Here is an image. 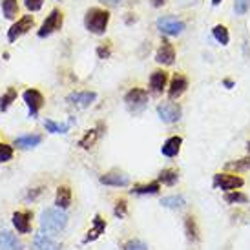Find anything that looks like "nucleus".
<instances>
[{"label": "nucleus", "instance_id": "1", "mask_svg": "<svg viewBox=\"0 0 250 250\" xmlns=\"http://www.w3.org/2000/svg\"><path fill=\"white\" fill-rule=\"evenodd\" d=\"M110 11L103 7H90L84 15V28L90 31L91 35H104L106 28L110 24Z\"/></svg>", "mask_w": 250, "mask_h": 250}, {"label": "nucleus", "instance_id": "2", "mask_svg": "<svg viewBox=\"0 0 250 250\" xmlns=\"http://www.w3.org/2000/svg\"><path fill=\"white\" fill-rule=\"evenodd\" d=\"M68 225V215L62 208H46L41 214V232H46V234H55V232H61V230L66 229Z\"/></svg>", "mask_w": 250, "mask_h": 250}, {"label": "nucleus", "instance_id": "3", "mask_svg": "<svg viewBox=\"0 0 250 250\" xmlns=\"http://www.w3.org/2000/svg\"><path fill=\"white\" fill-rule=\"evenodd\" d=\"M64 24V13L61 11V9H51L49 11V15L44 19V22H42V26L39 28V31H37V37L39 39H46V37L53 35L55 31H59V29L62 28Z\"/></svg>", "mask_w": 250, "mask_h": 250}, {"label": "nucleus", "instance_id": "4", "mask_svg": "<svg viewBox=\"0 0 250 250\" xmlns=\"http://www.w3.org/2000/svg\"><path fill=\"white\" fill-rule=\"evenodd\" d=\"M33 28H35V17L33 15H22L21 19L13 22V26L7 29V41L17 42L22 35H26Z\"/></svg>", "mask_w": 250, "mask_h": 250}, {"label": "nucleus", "instance_id": "5", "mask_svg": "<svg viewBox=\"0 0 250 250\" xmlns=\"http://www.w3.org/2000/svg\"><path fill=\"white\" fill-rule=\"evenodd\" d=\"M125 103L126 108L133 111V113L143 111L146 108V104H148V91L143 90V88H132L125 95Z\"/></svg>", "mask_w": 250, "mask_h": 250}, {"label": "nucleus", "instance_id": "6", "mask_svg": "<svg viewBox=\"0 0 250 250\" xmlns=\"http://www.w3.org/2000/svg\"><path fill=\"white\" fill-rule=\"evenodd\" d=\"M157 29L167 37H177L185 31V22L175 17H161L157 21Z\"/></svg>", "mask_w": 250, "mask_h": 250}, {"label": "nucleus", "instance_id": "7", "mask_svg": "<svg viewBox=\"0 0 250 250\" xmlns=\"http://www.w3.org/2000/svg\"><path fill=\"white\" fill-rule=\"evenodd\" d=\"M22 99H24V103H26L29 108V117H37L39 110H41L42 106H44V103H46V101H44V95H42L37 88H28V90L22 93Z\"/></svg>", "mask_w": 250, "mask_h": 250}, {"label": "nucleus", "instance_id": "8", "mask_svg": "<svg viewBox=\"0 0 250 250\" xmlns=\"http://www.w3.org/2000/svg\"><path fill=\"white\" fill-rule=\"evenodd\" d=\"M181 106L175 104V103H163V104L157 106V115L163 123L167 125H174L181 119Z\"/></svg>", "mask_w": 250, "mask_h": 250}, {"label": "nucleus", "instance_id": "9", "mask_svg": "<svg viewBox=\"0 0 250 250\" xmlns=\"http://www.w3.org/2000/svg\"><path fill=\"white\" fill-rule=\"evenodd\" d=\"M245 185V181L239 177V175H230V174H215L214 175V187L221 188V190H227V192H232V190H237Z\"/></svg>", "mask_w": 250, "mask_h": 250}, {"label": "nucleus", "instance_id": "10", "mask_svg": "<svg viewBox=\"0 0 250 250\" xmlns=\"http://www.w3.org/2000/svg\"><path fill=\"white\" fill-rule=\"evenodd\" d=\"M155 62L161 64V66H172L175 62V48L167 39L161 41V46L155 53Z\"/></svg>", "mask_w": 250, "mask_h": 250}, {"label": "nucleus", "instance_id": "11", "mask_svg": "<svg viewBox=\"0 0 250 250\" xmlns=\"http://www.w3.org/2000/svg\"><path fill=\"white\" fill-rule=\"evenodd\" d=\"M97 93L95 91H73L66 97V103L75 108H88L95 103Z\"/></svg>", "mask_w": 250, "mask_h": 250}, {"label": "nucleus", "instance_id": "12", "mask_svg": "<svg viewBox=\"0 0 250 250\" xmlns=\"http://www.w3.org/2000/svg\"><path fill=\"white\" fill-rule=\"evenodd\" d=\"M188 88V79L183 73H175L172 77V83H170V88H168V99L170 101H175L179 99Z\"/></svg>", "mask_w": 250, "mask_h": 250}, {"label": "nucleus", "instance_id": "13", "mask_svg": "<svg viewBox=\"0 0 250 250\" xmlns=\"http://www.w3.org/2000/svg\"><path fill=\"white\" fill-rule=\"evenodd\" d=\"M31 212L26 210V212H21L17 210L13 215H11V221H13V227L17 229V232L21 234H29L31 232Z\"/></svg>", "mask_w": 250, "mask_h": 250}, {"label": "nucleus", "instance_id": "14", "mask_svg": "<svg viewBox=\"0 0 250 250\" xmlns=\"http://www.w3.org/2000/svg\"><path fill=\"white\" fill-rule=\"evenodd\" d=\"M168 83V73L165 70H155L150 75V90H152L153 95H161L163 90L167 88Z\"/></svg>", "mask_w": 250, "mask_h": 250}, {"label": "nucleus", "instance_id": "15", "mask_svg": "<svg viewBox=\"0 0 250 250\" xmlns=\"http://www.w3.org/2000/svg\"><path fill=\"white\" fill-rule=\"evenodd\" d=\"M101 183L106 185V187L123 188L130 185V179H128V175L121 174V172H108V174L101 175Z\"/></svg>", "mask_w": 250, "mask_h": 250}, {"label": "nucleus", "instance_id": "16", "mask_svg": "<svg viewBox=\"0 0 250 250\" xmlns=\"http://www.w3.org/2000/svg\"><path fill=\"white\" fill-rule=\"evenodd\" d=\"M104 230H106V221L101 217V215H95V217H93V221H91V229L88 230V234H86L83 243L88 245V243H91V241L99 239L101 234H104Z\"/></svg>", "mask_w": 250, "mask_h": 250}, {"label": "nucleus", "instance_id": "17", "mask_svg": "<svg viewBox=\"0 0 250 250\" xmlns=\"http://www.w3.org/2000/svg\"><path fill=\"white\" fill-rule=\"evenodd\" d=\"M31 250H61V245L46 236L44 232H41V234H35V237H33Z\"/></svg>", "mask_w": 250, "mask_h": 250}, {"label": "nucleus", "instance_id": "18", "mask_svg": "<svg viewBox=\"0 0 250 250\" xmlns=\"http://www.w3.org/2000/svg\"><path fill=\"white\" fill-rule=\"evenodd\" d=\"M0 250H24V243L11 232H0Z\"/></svg>", "mask_w": 250, "mask_h": 250}, {"label": "nucleus", "instance_id": "19", "mask_svg": "<svg viewBox=\"0 0 250 250\" xmlns=\"http://www.w3.org/2000/svg\"><path fill=\"white\" fill-rule=\"evenodd\" d=\"M181 145H183V137L174 135V137H170V139L165 141V145L161 146V153H163L165 157H175L181 150Z\"/></svg>", "mask_w": 250, "mask_h": 250}, {"label": "nucleus", "instance_id": "20", "mask_svg": "<svg viewBox=\"0 0 250 250\" xmlns=\"http://www.w3.org/2000/svg\"><path fill=\"white\" fill-rule=\"evenodd\" d=\"M42 143V135L39 133H29V135H21L15 139V146H19L22 150H29V148H35Z\"/></svg>", "mask_w": 250, "mask_h": 250}, {"label": "nucleus", "instance_id": "21", "mask_svg": "<svg viewBox=\"0 0 250 250\" xmlns=\"http://www.w3.org/2000/svg\"><path fill=\"white\" fill-rule=\"evenodd\" d=\"M55 205L59 208H70L71 207V188L62 185V187L57 188V195H55Z\"/></svg>", "mask_w": 250, "mask_h": 250}, {"label": "nucleus", "instance_id": "22", "mask_svg": "<svg viewBox=\"0 0 250 250\" xmlns=\"http://www.w3.org/2000/svg\"><path fill=\"white\" fill-rule=\"evenodd\" d=\"M0 6H2L4 19H7V21H15V19H17V15H19V11H21V7H19V0H2V2H0Z\"/></svg>", "mask_w": 250, "mask_h": 250}, {"label": "nucleus", "instance_id": "23", "mask_svg": "<svg viewBox=\"0 0 250 250\" xmlns=\"http://www.w3.org/2000/svg\"><path fill=\"white\" fill-rule=\"evenodd\" d=\"M73 123H75L73 117H71L66 125H59V123L51 121V119H46V121H44V128H46V132H49V133H68Z\"/></svg>", "mask_w": 250, "mask_h": 250}, {"label": "nucleus", "instance_id": "24", "mask_svg": "<svg viewBox=\"0 0 250 250\" xmlns=\"http://www.w3.org/2000/svg\"><path fill=\"white\" fill-rule=\"evenodd\" d=\"M101 133H103V132H99L97 128H93V130H88V132L84 133L83 139L79 141V146H81L83 150H90L91 146L97 143V139L101 137Z\"/></svg>", "mask_w": 250, "mask_h": 250}, {"label": "nucleus", "instance_id": "25", "mask_svg": "<svg viewBox=\"0 0 250 250\" xmlns=\"http://www.w3.org/2000/svg\"><path fill=\"white\" fill-rule=\"evenodd\" d=\"M159 183H163V185H167V187H174L175 183L179 181V174L175 172L174 168H165L163 172L159 174Z\"/></svg>", "mask_w": 250, "mask_h": 250}, {"label": "nucleus", "instance_id": "26", "mask_svg": "<svg viewBox=\"0 0 250 250\" xmlns=\"http://www.w3.org/2000/svg\"><path fill=\"white\" fill-rule=\"evenodd\" d=\"M161 190V185L159 181H153V183H148V185H137V187H133V194H139V195H146V194H157Z\"/></svg>", "mask_w": 250, "mask_h": 250}, {"label": "nucleus", "instance_id": "27", "mask_svg": "<svg viewBox=\"0 0 250 250\" xmlns=\"http://www.w3.org/2000/svg\"><path fill=\"white\" fill-rule=\"evenodd\" d=\"M185 230H187V237L190 241H197L199 239V230H197V225H195V217L194 215H188L185 219Z\"/></svg>", "mask_w": 250, "mask_h": 250}, {"label": "nucleus", "instance_id": "28", "mask_svg": "<svg viewBox=\"0 0 250 250\" xmlns=\"http://www.w3.org/2000/svg\"><path fill=\"white\" fill-rule=\"evenodd\" d=\"M17 95H19V93H17L15 88H7L6 93L0 97V111H6L9 106L13 104L15 101H17Z\"/></svg>", "mask_w": 250, "mask_h": 250}, {"label": "nucleus", "instance_id": "29", "mask_svg": "<svg viewBox=\"0 0 250 250\" xmlns=\"http://www.w3.org/2000/svg\"><path fill=\"white\" fill-rule=\"evenodd\" d=\"M212 35H214V39L221 46H227L230 41V35H229V29L225 28L223 24H217V26H214V29H212Z\"/></svg>", "mask_w": 250, "mask_h": 250}, {"label": "nucleus", "instance_id": "30", "mask_svg": "<svg viewBox=\"0 0 250 250\" xmlns=\"http://www.w3.org/2000/svg\"><path fill=\"white\" fill-rule=\"evenodd\" d=\"M185 197L183 195H168V197H163L161 199V205L167 207V208H181L185 207Z\"/></svg>", "mask_w": 250, "mask_h": 250}, {"label": "nucleus", "instance_id": "31", "mask_svg": "<svg viewBox=\"0 0 250 250\" xmlns=\"http://www.w3.org/2000/svg\"><path fill=\"white\" fill-rule=\"evenodd\" d=\"M225 201L229 203V205H245V203H249V195L243 194V192H236V190H232V192H227L225 194Z\"/></svg>", "mask_w": 250, "mask_h": 250}, {"label": "nucleus", "instance_id": "32", "mask_svg": "<svg viewBox=\"0 0 250 250\" xmlns=\"http://www.w3.org/2000/svg\"><path fill=\"white\" fill-rule=\"evenodd\" d=\"M13 146L7 145V143H0V163H7V161L13 159Z\"/></svg>", "mask_w": 250, "mask_h": 250}, {"label": "nucleus", "instance_id": "33", "mask_svg": "<svg viewBox=\"0 0 250 250\" xmlns=\"http://www.w3.org/2000/svg\"><path fill=\"white\" fill-rule=\"evenodd\" d=\"M227 168H230V170H249L250 157H243V159L236 161V163H227Z\"/></svg>", "mask_w": 250, "mask_h": 250}, {"label": "nucleus", "instance_id": "34", "mask_svg": "<svg viewBox=\"0 0 250 250\" xmlns=\"http://www.w3.org/2000/svg\"><path fill=\"white\" fill-rule=\"evenodd\" d=\"M126 212H128V205H126V201H125V199H119V201L115 203L113 214L117 215L119 219H123V217H126Z\"/></svg>", "mask_w": 250, "mask_h": 250}, {"label": "nucleus", "instance_id": "35", "mask_svg": "<svg viewBox=\"0 0 250 250\" xmlns=\"http://www.w3.org/2000/svg\"><path fill=\"white\" fill-rule=\"evenodd\" d=\"M250 9V0H236L234 2V11L236 15H245Z\"/></svg>", "mask_w": 250, "mask_h": 250}, {"label": "nucleus", "instance_id": "36", "mask_svg": "<svg viewBox=\"0 0 250 250\" xmlns=\"http://www.w3.org/2000/svg\"><path fill=\"white\" fill-rule=\"evenodd\" d=\"M24 6H26L28 11L37 13V11H41L42 6H44V0H24Z\"/></svg>", "mask_w": 250, "mask_h": 250}, {"label": "nucleus", "instance_id": "37", "mask_svg": "<svg viewBox=\"0 0 250 250\" xmlns=\"http://www.w3.org/2000/svg\"><path fill=\"white\" fill-rule=\"evenodd\" d=\"M125 250H148V247L139 239H132V241H128L125 245Z\"/></svg>", "mask_w": 250, "mask_h": 250}, {"label": "nucleus", "instance_id": "38", "mask_svg": "<svg viewBox=\"0 0 250 250\" xmlns=\"http://www.w3.org/2000/svg\"><path fill=\"white\" fill-rule=\"evenodd\" d=\"M110 55H111V46L110 44H101L97 48V57L99 59H110Z\"/></svg>", "mask_w": 250, "mask_h": 250}, {"label": "nucleus", "instance_id": "39", "mask_svg": "<svg viewBox=\"0 0 250 250\" xmlns=\"http://www.w3.org/2000/svg\"><path fill=\"white\" fill-rule=\"evenodd\" d=\"M99 2H103V4L108 7H117L123 4V0H99Z\"/></svg>", "mask_w": 250, "mask_h": 250}, {"label": "nucleus", "instance_id": "40", "mask_svg": "<svg viewBox=\"0 0 250 250\" xmlns=\"http://www.w3.org/2000/svg\"><path fill=\"white\" fill-rule=\"evenodd\" d=\"M223 86H225V88H234V81H230V79H225V81H223Z\"/></svg>", "mask_w": 250, "mask_h": 250}, {"label": "nucleus", "instance_id": "41", "mask_svg": "<svg viewBox=\"0 0 250 250\" xmlns=\"http://www.w3.org/2000/svg\"><path fill=\"white\" fill-rule=\"evenodd\" d=\"M165 2H167V0H152V6L153 7H161Z\"/></svg>", "mask_w": 250, "mask_h": 250}, {"label": "nucleus", "instance_id": "42", "mask_svg": "<svg viewBox=\"0 0 250 250\" xmlns=\"http://www.w3.org/2000/svg\"><path fill=\"white\" fill-rule=\"evenodd\" d=\"M223 0H212V6H219Z\"/></svg>", "mask_w": 250, "mask_h": 250}, {"label": "nucleus", "instance_id": "43", "mask_svg": "<svg viewBox=\"0 0 250 250\" xmlns=\"http://www.w3.org/2000/svg\"><path fill=\"white\" fill-rule=\"evenodd\" d=\"M247 150H249V153H250V143H249V145H247Z\"/></svg>", "mask_w": 250, "mask_h": 250}]
</instances>
